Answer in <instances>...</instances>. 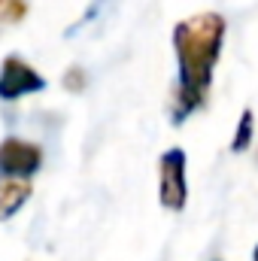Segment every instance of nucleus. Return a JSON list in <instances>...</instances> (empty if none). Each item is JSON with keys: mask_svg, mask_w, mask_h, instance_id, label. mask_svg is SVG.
I'll return each mask as SVG.
<instances>
[{"mask_svg": "<svg viewBox=\"0 0 258 261\" xmlns=\"http://www.w3.org/2000/svg\"><path fill=\"white\" fill-rule=\"evenodd\" d=\"M225 43V18L219 12H200L183 18L173 28V49H176V97H173V122H183L200 110L210 97L213 67L222 55Z\"/></svg>", "mask_w": 258, "mask_h": 261, "instance_id": "f257e3e1", "label": "nucleus"}, {"mask_svg": "<svg viewBox=\"0 0 258 261\" xmlns=\"http://www.w3.org/2000/svg\"><path fill=\"white\" fill-rule=\"evenodd\" d=\"M158 173H161V203L167 210L179 213L186 206V197H189V186H186V152L183 149H167L161 155Z\"/></svg>", "mask_w": 258, "mask_h": 261, "instance_id": "f03ea898", "label": "nucleus"}, {"mask_svg": "<svg viewBox=\"0 0 258 261\" xmlns=\"http://www.w3.org/2000/svg\"><path fill=\"white\" fill-rule=\"evenodd\" d=\"M43 88H46V79L28 61H21L18 55L3 58V67H0V100H18L24 94L43 91Z\"/></svg>", "mask_w": 258, "mask_h": 261, "instance_id": "7ed1b4c3", "label": "nucleus"}, {"mask_svg": "<svg viewBox=\"0 0 258 261\" xmlns=\"http://www.w3.org/2000/svg\"><path fill=\"white\" fill-rule=\"evenodd\" d=\"M43 167V149L37 143L6 137L0 143V173L6 176H34Z\"/></svg>", "mask_w": 258, "mask_h": 261, "instance_id": "20e7f679", "label": "nucleus"}, {"mask_svg": "<svg viewBox=\"0 0 258 261\" xmlns=\"http://www.w3.org/2000/svg\"><path fill=\"white\" fill-rule=\"evenodd\" d=\"M34 186L31 176H6L0 173V219H9L12 213L21 210V203L31 197Z\"/></svg>", "mask_w": 258, "mask_h": 261, "instance_id": "39448f33", "label": "nucleus"}, {"mask_svg": "<svg viewBox=\"0 0 258 261\" xmlns=\"http://www.w3.org/2000/svg\"><path fill=\"white\" fill-rule=\"evenodd\" d=\"M28 15V0H0V31L18 24Z\"/></svg>", "mask_w": 258, "mask_h": 261, "instance_id": "423d86ee", "label": "nucleus"}, {"mask_svg": "<svg viewBox=\"0 0 258 261\" xmlns=\"http://www.w3.org/2000/svg\"><path fill=\"white\" fill-rule=\"evenodd\" d=\"M249 143H252V113L246 110V113L240 116V125H237V137H234L231 149H234V152H243V149H246Z\"/></svg>", "mask_w": 258, "mask_h": 261, "instance_id": "0eeeda50", "label": "nucleus"}, {"mask_svg": "<svg viewBox=\"0 0 258 261\" xmlns=\"http://www.w3.org/2000/svg\"><path fill=\"white\" fill-rule=\"evenodd\" d=\"M255 261H258V246H255Z\"/></svg>", "mask_w": 258, "mask_h": 261, "instance_id": "6e6552de", "label": "nucleus"}]
</instances>
